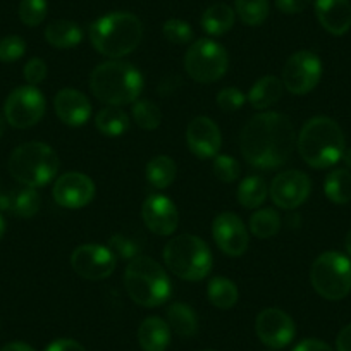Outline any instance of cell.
<instances>
[{
    "mask_svg": "<svg viewBox=\"0 0 351 351\" xmlns=\"http://www.w3.org/2000/svg\"><path fill=\"white\" fill-rule=\"evenodd\" d=\"M4 130H5V119L4 116L0 114V138H2V134H4Z\"/></svg>",
    "mask_w": 351,
    "mask_h": 351,
    "instance_id": "50",
    "label": "cell"
},
{
    "mask_svg": "<svg viewBox=\"0 0 351 351\" xmlns=\"http://www.w3.org/2000/svg\"><path fill=\"white\" fill-rule=\"evenodd\" d=\"M234 26V11L228 4H214L202 16V28L210 36L226 35Z\"/></svg>",
    "mask_w": 351,
    "mask_h": 351,
    "instance_id": "25",
    "label": "cell"
},
{
    "mask_svg": "<svg viewBox=\"0 0 351 351\" xmlns=\"http://www.w3.org/2000/svg\"><path fill=\"white\" fill-rule=\"evenodd\" d=\"M255 332L265 346L281 350L295 339L296 327L286 312L279 308H265L256 315Z\"/></svg>",
    "mask_w": 351,
    "mask_h": 351,
    "instance_id": "13",
    "label": "cell"
},
{
    "mask_svg": "<svg viewBox=\"0 0 351 351\" xmlns=\"http://www.w3.org/2000/svg\"><path fill=\"white\" fill-rule=\"evenodd\" d=\"M141 215H143V222L148 231L158 236H171L180 224L178 208L172 204L171 198L164 195H150L145 200Z\"/></svg>",
    "mask_w": 351,
    "mask_h": 351,
    "instance_id": "17",
    "label": "cell"
},
{
    "mask_svg": "<svg viewBox=\"0 0 351 351\" xmlns=\"http://www.w3.org/2000/svg\"><path fill=\"white\" fill-rule=\"evenodd\" d=\"M4 232H5V221H4V217L0 215V239H2Z\"/></svg>",
    "mask_w": 351,
    "mask_h": 351,
    "instance_id": "49",
    "label": "cell"
},
{
    "mask_svg": "<svg viewBox=\"0 0 351 351\" xmlns=\"http://www.w3.org/2000/svg\"><path fill=\"white\" fill-rule=\"evenodd\" d=\"M295 140V128L288 116L262 112L245 124L239 136V147L243 157L252 167L271 171L289 160Z\"/></svg>",
    "mask_w": 351,
    "mask_h": 351,
    "instance_id": "1",
    "label": "cell"
},
{
    "mask_svg": "<svg viewBox=\"0 0 351 351\" xmlns=\"http://www.w3.org/2000/svg\"><path fill=\"white\" fill-rule=\"evenodd\" d=\"M0 351H35V348L29 346L28 343H21V341H14V343L5 344Z\"/></svg>",
    "mask_w": 351,
    "mask_h": 351,
    "instance_id": "46",
    "label": "cell"
},
{
    "mask_svg": "<svg viewBox=\"0 0 351 351\" xmlns=\"http://www.w3.org/2000/svg\"><path fill=\"white\" fill-rule=\"evenodd\" d=\"M53 107L59 119L67 126H83L92 117V104L88 97L74 88H62L53 99Z\"/></svg>",
    "mask_w": 351,
    "mask_h": 351,
    "instance_id": "19",
    "label": "cell"
},
{
    "mask_svg": "<svg viewBox=\"0 0 351 351\" xmlns=\"http://www.w3.org/2000/svg\"><path fill=\"white\" fill-rule=\"evenodd\" d=\"M47 0H21L19 19L26 26H38L47 18Z\"/></svg>",
    "mask_w": 351,
    "mask_h": 351,
    "instance_id": "36",
    "label": "cell"
},
{
    "mask_svg": "<svg viewBox=\"0 0 351 351\" xmlns=\"http://www.w3.org/2000/svg\"><path fill=\"white\" fill-rule=\"evenodd\" d=\"M212 236L219 248L229 256H241L248 248L245 222L232 212H222L212 222Z\"/></svg>",
    "mask_w": 351,
    "mask_h": 351,
    "instance_id": "16",
    "label": "cell"
},
{
    "mask_svg": "<svg viewBox=\"0 0 351 351\" xmlns=\"http://www.w3.org/2000/svg\"><path fill=\"white\" fill-rule=\"evenodd\" d=\"M246 97L239 88H224L217 95V106L221 107L224 112H234L239 110L245 104Z\"/></svg>",
    "mask_w": 351,
    "mask_h": 351,
    "instance_id": "40",
    "label": "cell"
},
{
    "mask_svg": "<svg viewBox=\"0 0 351 351\" xmlns=\"http://www.w3.org/2000/svg\"><path fill=\"white\" fill-rule=\"evenodd\" d=\"M47 73H49V69H47L45 60L38 59V57L28 60L25 66V71H23V74H25V80L28 81L29 86H35V84H40L42 81H45Z\"/></svg>",
    "mask_w": 351,
    "mask_h": 351,
    "instance_id": "41",
    "label": "cell"
},
{
    "mask_svg": "<svg viewBox=\"0 0 351 351\" xmlns=\"http://www.w3.org/2000/svg\"><path fill=\"white\" fill-rule=\"evenodd\" d=\"M95 126L100 133L109 138L123 136L130 130V117L121 107L109 106L97 114Z\"/></svg>",
    "mask_w": 351,
    "mask_h": 351,
    "instance_id": "26",
    "label": "cell"
},
{
    "mask_svg": "<svg viewBox=\"0 0 351 351\" xmlns=\"http://www.w3.org/2000/svg\"><path fill=\"white\" fill-rule=\"evenodd\" d=\"M343 160H344V164H346V167L351 169V148H348V150H344Z\"/></svg>",
    "mask_w": 351,
    "mask_h": 351,
    "instance_id": "47",
    "label": "cell"
},
{
    "mask_svg": "<svg viewBox=\"0 0 351 351\" xmlns=\"http://www.w3.org/2000/svg\"><path fill=\"white\" fill-rule=\"evenodd\" d=\"M293 351H334L327 343L320 339H303Z\"/></svg>",
    "mask_w": 351,
    "mask_h": 351,
    "instance_id": "44",
    "label": "cell"
},
{
    "mask_svg": "<svg viewBox=\"0 0 351 351\" xmlns=\"http://www.w3.org/2000/svg\"><path fill=\"white\" fill-rule=\"evenodd\" d=\"M204 351H215V350H204Z\"/></svg>",
    "mask_w": 351,
    "mask_h": 351,
    "instance_id": "51",
    "label": "cell"
},
{
    "mask_svg": "<svg viewBox=\"0 0 351 351\" xmlns=\"http://www.w3.org/2000/svg\"><path fill=\"white\" fill-rule=\"evenodd\" d=\"M315 14L330 35L341 36L351 28L350 0H315Z\"/></svg>",
    "mask_w": 351,
    "mask_h": 351,
    "instance_id": "20",
    "label": "cell"
},
{
    "mask_svg": "<svg viewBox=\"0 0 351 351\" xmlns=\"http://www.w3.org/2000/svg\"><path fill=\"white\" fill-rule=\"evenodd\" d=\"M298 152L313 169H327L343 158L346 143L339 124L326 116L312 117L303 124L298 136Z\"/></svg>",
    "mask_w": 351,
    "mask_h": 351,
    "instance_id": "2",
    "label": "cell"
},
{
    "mask_svg": "<svg viewBox=\"0 0 351 351\" xmlns=\"http://www.w3.org/2000/svg\"><path fill=\"white\" fill-rule=\"evenodd\" d=\"M133 119L141 130L154 131L160 126L162 112L158 106L152 100H136L133 104Z\"/></svg>",
    "mask_w": 351,
    "mask_h": 351,
    "instance_id": "33",
    "label": "cell"
},
{
    "mask_svg": "<svg viewBox=\"0 0 351 351\" xmlns=\"http://www.w3.org/2000/svg\"><path fill=\"white\" fill-rule=\"evenodd\" d=\"M9 172L23 186H45L59 172V157L49 145L28 141L11 154Z\"/></svg>",
    "mask_w": 351,
    "mask_h": 351,
    "instance_id": "7",
    "label": "cell"
},
{
    "mask_svg": "<svg viewBox=\"0 0 351 351\" xmlns=\"http://www.w3.org/2000/svg\"><path fill=\"white\" fill-rule=\"evenodd\" d=\"M167 324L181 337H191L198 330V317L186 303L174 302L167 308Z\"/></svg>",
    "mask_w": 351,
    "mask_h": 351,
    "instance_id": "24",
    "label": "cell"
},
{
    "mask_svg": "<svg viewBox=\"0 0 351 351\" xmlns=\"http://www.w3.org/2000/svg\"><path fill=\"white\" fill-rule=\"evenodd\" d=\"M45 351H86L83 344L74 339H57L47 346Z\"/></svg>",
    "mask_w": 351,
    "mask_h": 351,
    "instance_id": "43",
    "label": "cell"
},
{
    "mask_svg": "<svg viewBox=\"0 0 351 351\" xmlns=\"http://www.w3.org/2000/svg\"><path fill=\"white\" fill-rule=\"evenodd\" d=\"M324 193L332 204L346 205L351 202V172L336 169L324 181Z\"/></svg>",
    "mask_w": 351,
    "mask_h": 351,
    "instance_id": "28",
    "label": "cell"
},
{
    "mask_svg": "<svg viewBox=\"0 0 351 351\" xmlns=\"http://www.w3.org/2000/svg\"><path fill=\"white\" fill-rule=\"evenodd\" d=\"M178 176L176 162L167 155H158L154 157L147 165V180L157 190H165L174 183Z\"/></svg>",
    "mask_w": 351,
    "mask_h": 351,
    "instance_id": "27",
    "label": "cell"
},
{
    "mask_svg": "<svg viewBox=\"0 0 351 351\" xmlns=\"http://www.w3.org/2000/svg\"><path fill=\"white\" fill-rule=\"evenodd\" d=\"M269 186L260 176H248L239 183L238 200L245 208H258L267 200Z\"/></svg>",
    "mask_w": 351,
    "mask_h": 351,
    "instance_id": "29",
    "label": "cell"
},
{
    "mask_svg": "<svg viewBox=\"0 0 351 351\" xmlns=\"http://www.w3.org/2000/svg\"><path fill=\"white\" fill-rule=\"evenodd\" d=\"M229 67V56L221 43L202 38L191 43L184 56V69L197 83L219 81Z\"/></svg>",
    "mask_w": 351,
    "mask_h": 351,
    "instance_id": "9",
    "label": "cell"
},
{
    "mask_svg": "<svg viewBox=\"0 0 351 351\" xmlns=\"http://www.w3.org/2000/svg\"><path fill=\"white\" fill-rule=\"evenodd\" d=\"M344 246H346V252H348V255L351 256V231L348 232V234H346V239H344Z\"/></svg>",
    "mask_w": 351,
    "mask_h": 351,
    "instance_id": "48",
    "label": "cell"
},
{
    "mask_svg": "<svg viewBox=\"0 0 351 351\" xmlns=\"http://www.w3.org/2000/svg\"><path fill=\"white\" fill-rule=\"evenodd\" d=\"M26 52V42L18 35H9L0 40V60L14 62Z\"/></svg>",
    "mask_w": 351,
    "mask_h": 351,
    "instance_id": "38",
    "label": "cell"
},
{
    "mask_svg": "<svg viewBox=\"0 0 351 351\" xmlns=\"http://www.w3.org/2000/svg\"><path fill=\"white\" fill-rule=\"evenodd\" d=\"M322 77V62L310 50L293 53L282 69V84L293 95H306Z\"/></svg>",
    "mask_w": 351,
    "mask_h": 351,
    "instance_id": "11",
    "label": "cell"
},
{
    "mask_svg": "<svg viewBox=\"0 0 351 351\" xmlns=\"http://www.w3.org/2000/svg\"><path fill=\"white\" fill-rule=\"evenodd\" d=\"M207 296L214 306L221 310H229L238 302V288L228 278H214L207 288Z\"/></svg>",
    "mask_w": 351,
    "mask_h": 351,
    "instance_id": "30",
    "label": "cell"
},
{
    "mask_svg": "<svg viewBox=\"0 0 351 351\" xmlns=\"http://www.w3.org/2000/svg\"><path fill=\"white\" fill-rule=\"evenodd\" d=\"M285 92V84L276 76H263L256 81L248 93V102L253 109L263 110L274 106Z\"/></svg>",
    "mask_w": 351,
    "mask_h": 351,
    "instance_id": "22",
    "label": "cell"
},
{
    "mask_svg": "<svg viewBox=\"0 0 351 351\" xmlns=\"http://www.w3.org/2000/svg\"><path fill=\"white\" fill-rule=\"evenodd\" d=\"M164 262L172 274L184 281H202L214 267L210 248L195 234L172 238L164 248Z\"/></svg>",
    "mask_w": 351,
    "mask_h": 351,
    "instance_id": "6",
    "label": "cell"
},
{
    "mask_svg": "<svg viewBox=\"0 0 351 351\" xmlns=\"http://www.w3.org/2000/svg\"><path fill=\"white\" fill-rule=\"evenodd\" d=\"M45 97L35 86H19L8 97L4 106L5 121L12 128L26 130L38 123L45 114Z\"/></svg>",
    "mask_w": 351,
    "mask_h": 351,
    "instance_id": "10",
    "label": "cell"
},
{
    "mask_svg": "<svg viewBox=\"0 0 351 351\" xmlns=\"http://www.w3.org/2000/svg\"><path fill=\"white\" fill-rule=\"evenodd\" d=\"M117 258L110 252L109 246L88 243L77 246L71 255V265L74 272L88 281H102L109 278L116 269Z\"/></svg>",
    "mask_w": 351,
    "mask_h": 351,
    "instance_id": "12",
    "label": "cell"
},
{
    "mask_svg": "<svg viewBox=\"0 0 351 351\" xmlns=\"http://www.w3.org/2000/svg\"><path fill=\"white\" fill-rule=\"evenodd\" d=\"M138 343L143 351H165L171 344V327L160 317H147L138 329Z\"/></svg>",
    "mask_w": 351,
    "mask_h": 351,
    "instance_id": "21",
    "label": "cell"
},
{
    "mask_svg": "<svg viewBox=\"0 0 351 351\" xmlns=\"http://www.w3.org/2000/svg\"><path fill=\"white\" fill-rule=\"evenodd\" d=\"M45 40L56 49H73L83 40V32L73 21L57 19L52 21L45 29Z\"/></svg>",
    "mask_w": 351,
    "mask_h": 351,
    "instance_id": "23",
    "label": "cell"
},
{
    "mask_svg": "<svg viewBox=\"0 0 351 351\" xmlns=\"http://www.w3.org/2000/svg\"><path fill=\"white\" fill-rule=\"evenodd\" d=\"M124 286L130 298L147 308L160 306L172 295V282L167 272L150 256L138 255L130 260L124 272Z\"/></svg>",
    "mask_w": 351,
    "mask_h": 351,
    "instance_id": "5",
    "label": "cell"
},
{
    "mask_svg": "<svg viewBox=\"0 0 351 351\" xmlns=\"http://www.w3.org/2000/svg\"><path fill=\"white\" fill-rule=\"evenodd\" d=\"M337 351H351V324L341 329L336 339Z\"/></svg>",
    "mask_w": 351,
    "mask_h": 351,
    "instance_id": "45",
    "label": "cell"
},
{
    "mask_svg": "<svg viewBox=\"0 0 351 351\" xmlns=\"http://www.w3.org/2000/svg\"><path fill=\"white\" fill-rule=\"evenodd\" d=\"M11 210L23 219H29L40 210V195L36 188L25 186L18 193H12Z\"/></svg>",
    "mask_w": 351,
    "mask_h": 351,
    "instance_id": "34",
    "label": "cell"
},
{
    "mask_svg": "<svg viewBox=\"0 0 351 351\" xmlns=\"http://www.w3.org/2000/svg\"><path fill=\"white\" fill-rule=\"evenodd\" d=\"M186 143L198 158H214L221 148V130L210 117L198 116L186 130Z\"/></svg>",
    "mask_w": 351,
    "mask_h": 351,
    "instance_id": "18",
    "label": "cell"
},
{
    "mask_svg": "<svg viewBox=\"0 0 351 351\" xmlns=\"http://www.w3.org/2000/svg\"><path fill=\"white\" fill-rule=\"evenodd\" d=\"M165 40L176 45H184V43H190L193 40V29L183 19H167L164 23V28H162Z\"/></svg>",
    "mask_w": 351,
    "mask_h": 351,
    "instance_id": "35",
    "label": "cell"
},
{
    "mask_svg": "<svg viewBox=\"0 0 351 351\" xmlns=\"http://www.w3.org/2000/svg\"><path fill=\"white\" fill-rule=\"evenodd\" d=\"M310 190H312V181L308 176L305 172L291 169V171L276 176L269 191H271L272 202L278 207L293 210L305 204L306 198L310 197Z\"/></svg>",
    "mask_w": 351,
    "mask_h": 351,
    "instance_id": "14",
    "label": "cell"
},
{
    "mask_svg": "<svg viewBox=\"0 0 351 351\" xmlns=\"http://www.w3.org/2000/svg\"><path fill=\"white\" fill-rule=\"evenodd\" d=\"M143 38V25L131 12H110L90 26V42L95 50L110 59L133 52Z\"/></svg>",
    "mask_w": 351,
    "mask_h": 351,
    "instance_id": "4",
    "label": "cell"
},
{
    "mask_svg": "<svg viewBox=\"0 0 351 351\" xmlns=\"http://www.w3.org/2000/svg\"><path fill=\"white\" fill-rule=\"evenodd\" d=\"M310 281L322 298L339 302L351 291V260L337 252L322 253L313 262Z\"/></svg>",
    "mask_w": 351,
    "mask_h": 351,
    "instance_id": "8",
    "label": "cell"
},
{
    "mask_svg": "<svg viewBox=\"0 0 351 351\" xmlns=\"http://www.w3.org/2000/svg\"><path fill=\"white\" fill-rule=\"evenodd\" d=\"M52 193L60 207L83 208L95 197V183L83 172H66L53 183Z\"/></svg>",
    "mask_w": 351,
    "mask_h": 351,
    "instance_id": "15",
    "label": "cell"
},
{
    "mask_svg": "<svg viewBox=\"0 0 351 351\" xmlns=\"http://www.w3.org/2000/svg\"><path fill=\"white\" fill-rule=\"evenodd\" d=\"M236 14L245 25L258 26L269 18V0H236Z\"/></svg>",
    "mask_w": 351,
    "mask_h": 351,
    "instance_id": "32",
    "label": "cell"
},
{
    "mask_svg": "<svg viewBox=\"0 0 351 351\" xmlns=\"http://www.w3.org/2000/svg\"><path fill=\"white\" fill-rule=\"evenodd\" d=\"M90 90L106 106L134 104L143 90L140 71L124 60H107L97 66L90 76Z\"/></svg>",
    "mask_w": 351,
    "mask_h": 351,
    "instance_id": "3",
    "label": "cell"
},
{
    "mask_svg": "<svg viewBox=\"0 0 351 351\" xmlns=\"http://www.w3.org/2000/svg\"><path fill=\"white\" fill-rule=\"evenodd\" d=\"M109 250L116 258L121 260H133L140 255V246L136 245V241L123 234H114L109 239Z\"/></svg>",
    "mask_w": 351,
    "mask_h": 351,
    "instance_id": "39",
    "label": "cell"
},
{
    "mask_svg": "<svg viewBox=\"0 0 351 351\" xmlns=\"http://www.w3.org/2000/svg\"><path fill=\"white\" fill-rule=\"evenodd\" d=\"M214 174L217 176V180L222 183H232L241 174V167H239L238 160L229 155H215L214 157Z\"/></svg>",
    "mask_w": 351,
    "mask_h": 351,
    "instance_id": "37",
    "label": "cell"
},
{
    "mask_svg": "<svg viewBox=\"0 0 351 351\" xmlns=\"http://www.w3.org/2000/svg\"><path fill=\"white\" fill-rule=\"evenodd\" d=\"M281 229V215L274 208H260L250 217V231L260 239L276 236Z\"/></svg>",
    "mask_w": 351,
    "mask_h": 351,
    "instance_id": "31",
    "label": "cell"
},
{
    "mask_svg": "<svg viewBox=\"0 0 351 351\" xmlns=\"http://www.w3.org/2000/svg\"><path fill=\"white\" fill-rule=\"evenodd\" d=\"M310 4H312V0H276L278 9L285 14H298V12L305 11Z\"/></svg>",
    "mask_w": 351,
    "mask_h": 351,
    "instance_id": "42",
    "label": "cell"
}]
</instances>
